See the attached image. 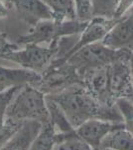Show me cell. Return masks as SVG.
I'll return each instance as SVG.
<instances>
[{
    "mask_svg": "<svg viewBox=\"0 0 133 150\" xmlns=\"http://www.w3.org/2000/svg\"><path fill=\"white\" fill-rule=\"evenodd\" d=\"M41 79V74L24 68H7L0 66V92L13 87L25 85L37 86Z\"/></svg>",
    "mask_w": 133,
    "mask_h": 150,
    "instance_id": "obj_12",
    "label": "cell"
},
{
    "mask_svg": "<svg viewBox=\"0 0 133 150\" xmlns=\"http://www.w3.org/2000/svg\"><path fill=\"white\" fill-rule=\"evenodd\" d=\"M58 20H72L77 19L76 7L74 0H43Z\"/></svg>",
    "mask_w": 133,
    "mask_h": 150,
    "instance_id": "obj_17",
    "label": "cell"
},
{
    "mask_svg": "<svg viewBox=\"0 0 133 150\" xmlns=\"http://www.w3.org/2000/svg\"><path fill=\"white\" fill-rule=\"evenodd\" d=\"M77 19L79 21H89L93 18L91 0H74Z\"/></svg>",
    "mask_w": 133,
    "mask_h": 150,
    "instance_id": "obj_22",
    "label": "cell"
},
{
    "mask_svg": "<svg viewBox=\"0 0 133 150\" xmlns=\"http://www.w3.org/2000/svg\"><path fill=\"white\" fill-rule=\"evenodd\" d=\"M23 48L10 52L4 56V60L20 65L21 68L42 74L57 58L60 48V40L50 45L26 44Z\"/></svg>",
    "mask_w": 133,
    "mask_h": 150,
    "instance_id": "obj_4",
    "label": "cell"
},
{
    "mask_svg": "<svg viewBox=\"0 0 133 150\" xmlns=\"http://www.w3.org/2000/svg\"><path fill=\"white\" fill-rule=\"evenodd\" d=\"M9 13V9L6 6V4L3 2V0H0V19L5 18Z\"/></svg>",
    "mask_w": 133,
    "mask_h": 150,
    "instance_id": "obj_25",
    "label": "cell"
},
{
    "mask_svg": "<svg viewBox=\"0 0 133 150\" xmlns=\"http://www.w3.org/2000/svg\"><path fill=\"white\" fill-rule=\"evenodd\" d=\"M56 150H94L77 135L76 130L72 133H57Z\"/></svg>",
    "mask_w": 133,
    "mask_h": 150,
    "instance_id": "obj_18",
    "label": "cell"
},
{
    "mask_svg": "<svg viewBox=\"0 0 133 150\" xmlns=\"http://www.w3.org/2000/svg\"><path fill=\"white\" fill-rule=\"evenodd\" d=\"M57 145V131L52 121L42 124L40 132L34 139L29 150H53Z\"/></svg>",
    "mask_w": 133,
    "mask_h": 150,
    "instance_id": "obj_15",
    "label": "cell"
},
{
    "mask_svg": "<svg viewBox=\"0 0 133 150\" xmlns=\"http://www.w3.org/2000/svg\"><path fill=\"white\" fill-rule=\"evenodd\" d=\"M130 52L107 65L108 90L115 103L118 99L130 98L133 95V83L128 65Z\"/></svg>",
    "mask_w": 133,
    "mask_h": 150,
    "instance_id": "obj_7",
    "label": "cell"
},
{
    "mask_svg": "<svg viewBox=\"0 0 133 150\" xmlns=\"http://www.w3.org/2000/svg\"><path fill=\"white\" fill-rule=\"evenodd\" d=\"M100 149L133 150V135L125 126L117 128L103 139Z\"/></svg>",
    "mask_w": 133,
    "mask_h": 150,
    "instance_id": "obj_14",
    "label": "cell"
},
{
    "mask_svg": "<svg viewBox=\"0 0 133 150\" xmlns=\"http://www.w3.org/2000/svg\"><path fill=\"white\" fill-rule=\"evenodd\" d=\"M79 83H83L79 72L66 61L51 64L41 74V79L36 87L45 95H52Z\"/></svg>",
    "mask_w": 133,
    "mask_h": 150,
    "instance_id": "obj_6",
    "label": "cell"
},
{
    "mask_svg": "<svg viewBox=\"0 0 133 150\" xmlns=\"http://www.w3.org/2000/svg\"><path fill=\"white\" fill-rule=\"evenodd\" d=\"M22 87H13V88H10L8 90L0 92V127L4 124V121H5V114L7 108L10 105V103L15 97L17 92Z\"/></svg>",
    "mask_w": 133,
    "mask_h": 150,
    "instance_id": "obj_21",
    "label": "cell"
},
{
    "mask_svg": "<svg viewBox=\"0 0 133 150\" xmlns=\"http://www.w3.org/2000/svg\"><path fill=\"white\" fill-rule=\"evenodd\" d=\"M41 127L42 124L38 121L24 122L20 129L0 150H29Z\"/></svg>",
    "mask_w": 133,
    "mask_h": 150,
    "instance_id": "obj_13",
    "label": "cell"
},
{
    "mask_svg": "<svg viewBox=\"0 0 133 150\" xmlns=\"http://www.w3.org/2000/svg\"><path fill=\"white\" fill-rule=\"evenodd\" d=\"M128 13H131V14H133V7H132V8H131V9H130V11H129V12H128Z\"/></svg>",
    "mask_w": 133,
    "mask_h": 150,
    "instance_id": "obj_27",
    "label": "cell"
},
{
    "mask_svg": "<svg viewBox=\"0 0 133 150\" xmlns=\"http://www.w3.org/2000/svg\"><path fill=\"white\" fill-rule=\"evenodd\" d=\"M100 150H107V149H100Z\"/></svg>",
    "mask_w": 133,
    "mask_h": 150,
    "instance_id": "obj_29",
    "label": "cell"
},
{
    "mask_svg": "<svg viewBox=\"0 0 133 150\" xmlns=\"http://www.w3.org/2000/svg\"><path fill=\"white\" fill-rule=\"evenodd\" d=\"M129 99H131V100H132V101H133V95H132V96H131V97H130V98H129Z\"/></svg>",
    "mask_w": 133,
    "mask_h": 150,
    "instance_id": "obj_28",
    "label": "cell"
},
{
    "mask_svg": "<svg viewBox=\"0 0 133 150\" xmlns=\"http://www.w3.org/2000/svg\"><path fill=\"white\" fill-rule=\"evenodd\" d=\"M102 43L113 50H133V14L117 19L103 38Z\"/></svg>",
    "mask_w": 133,
    "mask_h": 150,
    "instance_id": "obj_10",
    "label": "cell"
},
{
    "mask_svg": "<svg viewBox=\"0 0 133 150\" xmlns=\"http://www.w3.org/2000/svg\"><path fill=\"white\" fill-rule=\"evenodd\" d=\"M116 106L121 113L125 128L133 135V101L129 98H120L116 101Z\"/></svg>",
    "mask_w": 133,
    "mask_h": 150,
    "instance_id": "obj_20",
    "label": "cell"
},
{
    "mask_svg": "<svg viewBox=\"0 0 133 150\" xmlns=\"http://www.w3.org/2000/svg\"><path fill=\"white\" fill-rule=\"evenodd\" d=\"M20 45L17 43L9 42L7 36L4 33H0V59H3L4 56L9 54L10 52L17 50Z\"/></svg>",
    "mask_w": 133,
    "mask_h": 150,
    "instance_id": "obj_23",
    "label": "cell"
},
{
    "mask_svg": "<svg viewBox=\"0 0 133 150\" xmlns=\"http://www.w3.org/2000/svg\"><path fill=\"white\" fill-rule=\"evenodd\" d=\"M46 100H47V105L50 111L51 121L54 125L57 133L67 134V133L74 132L76 129L72 127V125L68 120L66 114L61 109V107L55 101H53L52 99L46 97Z\"/></svg>",
    "mask_w": 133,
    "mask_h": 150,
    "instance_id": "obj_16",
    "label": "cell"
},
{
    "mask_svg": "<svg viewBox=\"0 0 133 150\" xmlns=\"http://www.w3.org/2000/svg\"><path fill=\"white\" fill-rule=\"evenodd\" d=\"M46 97L52 99L61 107L75 129L96 118L123 122L116 105L109 106L101 103L83 83L75 84L59 93L46 95Z\"/></svg>",
    "mask_w": 133,
    "mask_h": 150,
    "instance_id": "obj_1",
    "label": "cell"
},
{
    "mask_svg": "<svg viewBox=\"0 0 133 150\" xmlns=\"http://www.w3.org/2000/svg\"><path fill=\"white\" fill-rule=\"evenodd\" d=\"M124 126L123 122L105 119H91L76 128L77 135L94 150H100L103 139L113 130Z\"/></svg>",
    "mask_w": 133,
    "mask_h": 150,
    "instance_id": "obj_9",
    "label": "cell"
},
{
    "mask_svg": "<svg viewBox=\"0 0 133 150\" xmlns=\"http://www.w3.org/2000/svg\"><path fill=\"white\" fill-rule=\"evenodd\" d=\"M93 17L115 19L120 0H91Z\"/></svg>",
    "mask_w": 133,
    "mask_h": 150,
    "instance_id": "obj_19",
    "label": "cell"
},
{
    "mask_svg": "<svg viewBox=\"0 0 133 150\" xmlns=\"http://www.w3.org/2000/svg\"><path fill=\"white\" fill-rule=\"evenodd\" d=\"M88 22V21H79L78 19L42 20L31 27L27 34L20 36L17 40V44L22 46L30 43L50 45L51 43L60 40L63 37L81 34Z\"/></svg>",
    "mask_w": 133,
    "mask_h": 150,
    "instance_id": "obj_3",
    "label": "cell"
},
{
    "mask_svg": "<svg viewBox=\"0 0 133 150\" xmlns=\"http://www.w3.org/2000/svg\"><path fill=\"white\" fill-rule=\"evenodd\" d=\"M129 52L127 50H113L103 44L102 41H100L81 48L72 54L67 61L81 76L86 71L105 66Z\"/></svg>",
    "mask_w": 133,
    "mask_h": 150,
    "instance_id": "obj_5",
    "label": "cell"
},
{
    "mask_svg": "<svg viewBox=\"0 0 133 150\" xmlns=\"http://www.w3.org/2000/svg\"><path fill=\"white\" fill-rule=\"evenodd\" d=\"M128 65H129V70H130V74H131L132 83H133V50L130 52L129 60H128Z\"/></svg>",
    "mask_w": 133,
    "mask_h": 150,
    "instance_id": "obj_26",
    "label": "cell"
},
{
    "mask_svg": "<svg viewBox=\"0 0 133 150\" xmlns=\"http://www.w3.org/2000/svg\"><path fill=\"white\" fill-rule=\"evenodd\" d=\"M116 20L117 19H107L102 17H93V19H91L86 24V28L83 30V32L79 35L78 41L70 51L67 60L72 54H74L81 48L93 44V43L102 41L105 35L108 33V31L115 24Z\"/></svg>",
    "mask_w": 133,
    "mask_h": 150,
    "instance_id": "obj_11",
    "label": "cell"
},
{
    "mask_svg": "<svg viewBox=\"0 0 133 150\" xmlns=\"http://www.w3.org/2000/svg\"><path fill=\"white\" fill-rule=\"evenodd\" d=\"M5 121L16 123L38 121L41 124L51 122L46 95L34 85L23 86L7 108Z\"/></svg>",
    "mask_w": 133,
    "mask_h": 150,
    "instance_id": "obj_2",
    "label": "cell"
},
{
    "mask_svg": "<svg viewBox=\"0 0 133 150\" xmlns=\"http://www.w3.org/2000/svg\"><path fill=\"white\" fill-rule=\"evenodd\" d=\"M133 7V0H120L119 6L117 8L116 14H115V19H119L126 15Z\"/></svg>",
    "mask_w": 133,
    "mask_h": 150,
    "instance_id": "obj_24",
    "label": "cell"
},
{
    "mask_svg": "<svg viewBox=\"0 0 133 150\" xmlns=\"http://www.w3.org/2000/svg\"><path fill=\"white\" fill-rule=\"evenodd\" d=\"M21 21L28 24L30 27L38 22L48 19H55V15L50 7L43 0H3Z\"/></svg>",
    "mask_w": 133,
    "mask_h": 150,
    "instance_id": "obj_8",
    "label": "cell"
}]
</instances>
